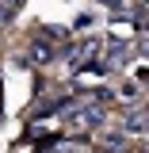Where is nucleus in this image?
I'll use <instances>...</instances> for the list:
<instances>
[{"instance_id": "f257e3e1", "label": "nucleus", "mask_w": 149, "mask_h": 153, "mask_svg": "<svg viewBox=\"0 0 149 153\" xmlns=\"http://www.w3.org/2000/svg\"><path fill=\"white\" fill-rule=\"evenodd\" d=\"M31 57H35V61H42V65H46V61L54 57V46H46V42H31Z\"/></svg>"}, {"instance_id": "f03ea898", "label": "nucleus", "mask_w": 149, "mask_h": 153, "mask_svg": "<svg viewBox=\"0 0 149 153\" xmlns=\"http://www.w3.org/2000/svg\"><path fill=\"white\" fill-rule=\"evenodd\" d=\"M107 61H115V65L126 61V42H111V46H107Z\"/></svg>"}, {"instance_id": "7ed1b4c3", "label": "nucleus", "mask_w": 149, "mask_h": 153, "mask_svg": "<svg viewBox=\"0 0 149 153\" xmlns=\"http://www.w3.org/2000/svg\"><path fill=\"white\" fill-rule=\"evenodd\" d=\"M122 146H126L122 134H107V138H103V149H107V153H122Z\"/></svg>"}, {"instance_id": "20e7f679", "label": "nucleus", "mask_w": 149, "mask_h": 153, "mask_svg": "<svg viewBox=\"0 0 149 153\" xmlns=\"http://www.w3.org/2000/svg\"><path fill=\"white\" fill-rule=\"evenodd\" d=\"M138 27H142V31L149 35V12H138Z\"/></svg>"}, {"instance_id": "39448f33", "label": "nucleus", "mask_w": 149, "mask_h": 153, "mask_svg": "<svg viewBox=\"0 0 149 153\" xmlns=\"http://www.w3.org/2000/svg\"><path fill=\"white\" fill-rule=\"evenodd\" d=\"M99 4H107V8H115V12L122 8V0H99Z\"/></svg>"}, {"instance_id": "423d86ee", "label": "nucleus", "mask_w": 149, "mask_h": 153, "mask_svg": "<svg viewBox=\"0 0 149 153\" xmlns=\"http://www.w3.org/2000/svg\"><path fill=\"white\" fill-rule=\"evenodd\" d=\"M4 4H8V8H19V0H4Z\"/></svg>"}]
</instances>
